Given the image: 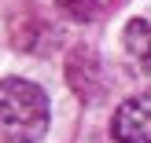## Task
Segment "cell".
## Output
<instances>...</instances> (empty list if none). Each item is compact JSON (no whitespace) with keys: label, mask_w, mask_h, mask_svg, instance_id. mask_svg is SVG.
Here are the masks:
<instances>
[{"label":"cell","mask_w":151,"mask_h":143,"mask_svg":"<svg viewBox=\"0 0 151 143\" xmlns=\"http://www.w3.org/2000/svg\"><path fill=\"white\" fill-rule=\"evenodd\" d=\"M111 136L114 143H151V92H137L114 107Z\"/></svg>","instance_id":"2"},{"label":"cell","mask_w":151,"mask_h":143,"mask_svg":"<svg viewBox=\"0 0 151 143\" xmlns=\"http://www.w3.org/2000/svg\"><path fill=\"white\" fill-rule=\"evenodd\" d=\"M55 4H59L63 15H70V18H78V22H88V18H96V15L107 7V0H55Z\"/></svg>","instance_id":"4"},{"label":"cell","mask_w":151,"mask_h":143,"mask_svg":"<svg viewBox=\"0 0 151 143\" xmlns=\"http://www.w3.org/2000/svg\"><path fill=\"white\" fill-rule=\"evenodd\" d=\"M122 44H125V55L129 63L137 66L140 73H151V18H129L122 29Z\"/></svg>","instance_id":"3"},{"label":"cell","mask_w":151,"mask_h":143,"mask_svg":"<svg viewBox=\"0 0 151 143\" xmlns=\"http://www.w3.org/2000/svg\"><path fill=\"white\" fill-rule=\"evenodd\" d=\"M48 132V95L26 77L0 81V139L37 143Z\"/></svg>","instance_id":"1"}]
</instances>
